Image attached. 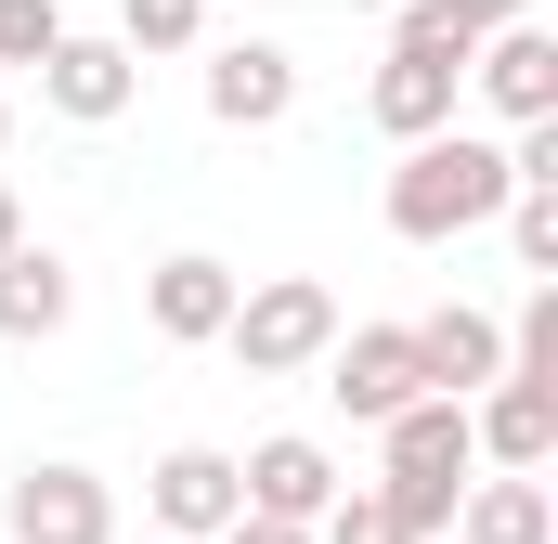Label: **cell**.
Returning a JSON list of instances; mask_svg holds the SVG:
<instances>
[{
  "instance_id": "obj_1",
  "label": "cell",
  "mask_w": 558,
  "mask_h": 544,
  "mask_svg": "<svg viewBox=\"0 0 558 544\" xmlns=\"http://www.w3.org/2000/svg\"><path fill=\"white\" fill-rule=\"evenodd\" d=\"M468 208H494V156H481V143H441V156L403 169V221H416V234L468 221Z\"/></svg>"
},
{
  "instance_id": "obj_2",
  "label": "cell",
  "mask_w": 558,
  "mask_h": 544,
  "mask_svg": "<svg viewBox=\"0 0 558 544\" xmlns=\"http://www.w3.org/2000/svg\"><path fill=\"white\" fill-rule=\"evenodd\" d=\"M312 337H325V298H312V285H286V298H260V311H247V350H260V363L312 350Z\"/></svg>"
},
{
  "instance_id": "obj_3",
  "label": "cell",
  "mask_w": 558,
  "mask_h": 544,
  "mask_svg": "<svg viewBox=\"0 0 558 544\" xmlns=\"http://www.w3.org/2000/svg\"><path fill=\"white\" fill-rule=\"evenodd\" d=\"M92 532H105V506L78 480H26V544H92Z\"/></svg>"
},
{
  "instance_id": "obj_4",
  "label": "cell",
  "mask_w": 558,
  "mask_h": 544,
  "mask_svg": "<svg viewBox=\"0 0 558 544\" xmlns=\"http://www.w3.org/2000/svg\"><path fill=\"white\" fill-rule=\"evenodd\" d=\"M403 376H416V350H403V337H364L338 390H351V403H364V415H390V403H403Z\"/></svg>"
},
{
  "instance_id": "obj_5",
  "label": "cell",
  "mask_w": 558,
  "mask_h": 544,
  "mask_svg": "<svg viewBox=\"0 0 558 544\" xmlns=\"http://www.w3.org/2000/svg\"><path fill=\"white\" fill-rule=\"evenodd\" d=\"M221 506H234V467L221 454H182L169 467V519H221Z\"/></svg>"
},
{
  "instance_id": "obj_6",
  "label": "cell",
  "mask_w": 558,
  "mask_h": 544,
  "mask_svg": "<svg viewBox=\"0 0 558 544\" xmlns=\"http://www.w3.org/2000/svg\"><path fill=\"white\" fill-rule=\"evenodd\" d=\"M286 104V65L274 52H234V65H221V118H274Z\"/></svg>"
},
{
  "instance_id": "obj_7",
  "label": "cell",
  "mask_w": 558,
  "mask_h": 544,
  "mask_svg": "<svg viewBox=\"0 0 558 544\" xmlns=\"http://www.w3.org/2000/svg\"><path fill=\"white\" fill-rule=\"evenodd\" d=\"M52 311H65L52 260H13V272H0V324H52Z\"/></svg>"
},
{
  "instance_id": "obj_8",
  "label": "cell",
  "mask_w": 558,
  "mask_h": 544,
  "mask_svg": "<svg viewBox=\"0 0 558 544\" xmlns=\"http://www.w3.org/2000/svg\"><path fill=\"white\" fill-rule=\"evenodd\" d=\"M428 104H441V39L416 26V52L390 65V118H428Z\"/></svg>"
},
{
  "instance_id": "obj_9",
  "label": "cell",
  "mask_w": 558,
  "mask_h": 544,
  "mask_svg": "<svg viewBox=\"0 0 558 544\" xmlns=\"http://www.w3.org/2000/svg\"><path fill=\"white\" fill-rule=\"evenodd\" d=\"M312 493H325V467H312L299 441H274V454H260V506H312Z\"/></svg>"
},
{
  "instance_id": "obj_10",
  "label": "cell",
  "mask_w": 558,
  "mask_h": 544,
  "mask_svg": "<svg viewBox=\"0 0 558 544\" xmlns=\"http://www.w3.org/2000/svg\"><path fill=\"white\" fill-rule=\"evenodd\" d=\"M441 467H454V428H441V415H416V428H403V480H416V506L441 493Z\"/></svg>"
},
{
  "instance_id": "obj_11",
  "label": "cell",
  "mask_w": 558,
  "mask_h": 544,
  "mask_svg": "<svg viewBox=\"0 0 558 544\" xmlns=\"http://www.w3.org/2000/svg\"><path fill=\"white\" fill-rule=\"evenodd\" d=\"M156 311H169V324H221V272H208V260H182V272H169V298H156Z\"/></svg>"
},
{
  "instance_id": "obj_12",
  "label": "cell",
  "mask_w": 558,
  "mask_h": 544,
  "mask_svg": "<svg viewBox=\"0 0 558 544\" xmlns=\"http://www.w3.org/2000/svg\"><path fill=\"white\" fill-rule=\"evenodd\" d=\"M428 363H441V376H481L494 337H481V324H428Z\"/></svg>"
},
{
  "instance_id": "obj_13",
  "label": "cell",
  "mask_w": 558,
  "mask_h": 544,
  "mask_svg": "<svg viewBox=\"0 0 558 544\" xmlns=\"http://www.w3.org/2000/svg\"><path fill=\"white\" fill-rule=\"evenodd\" d=\"M65 104H118V52H65Z\"/></svg>"
},
{
  "instance_id": "obj_14",
  "label": "cell",
  "mask_w": 558,
  "mask_h": 544,
  "mask_svg": "<svg viewBox=\"0 0 558 544\" xmlns=\"http://www.w3.org/2000/svg\"><path fill=\"white\" fill-rule=\"evenodd\" d=\"M546 532V519H533V493H494V506H481V544H533Z\"/></svg>"
},
{
  "instance_id": "obj_15",
  "label": "cell",
  "mask_w": 558,
  "mask_h": 544,
  "mask_svg": "<svg viewBox=\"0 0 558 544\" xmlns=\"http://www.w3.org/2000/svg\"><path fill=\"white\" fill-rule=\"evenodd\" d=\"M494 78H507V104H546V39H520V52H507Z\"/></svg>"
},
{
  "instance_id": "obj_16",
  "label": "cell",
  "mask_w": 558,
  "mask_h": 544,
  "mask_svg": "<svg viewBox=\"0 0 558 544\" xmlns=\"http://www.w3.org/2000/svg\"><path fill=\"white\" fill-rule=\"evenodd\" d=\"M351 544H403V519H351Z\"/></svg>"
},
{
  "instance_id": "obj_17",
  "label": "cell",
  "mask_w": 558,
  "mask_h": 544,
  "mask_svg": "<svg viewBox=\"0 0 558 544\" xmlns=\"http://www.w3.org/2000/svg\"><path fill=\"white\" fill-rule=\"evenodd\" d=\"M247 544H286V532H247Z\"/></svg>"
},
{
  "instance_id": "obj_18",
  "label": "cell",
  "mask_w": 558,
  "mask_h": 544,
  "mask_svg": "<svg viewBox=\"0 0 558 544\" xmlns=\"http://www.w3.org/2000/svg\"><path fill=\"white\" fill-rule=\"evenodd\" d=\"M0 234H13V221H0Z\"/></svg>"
}]
</instances>
